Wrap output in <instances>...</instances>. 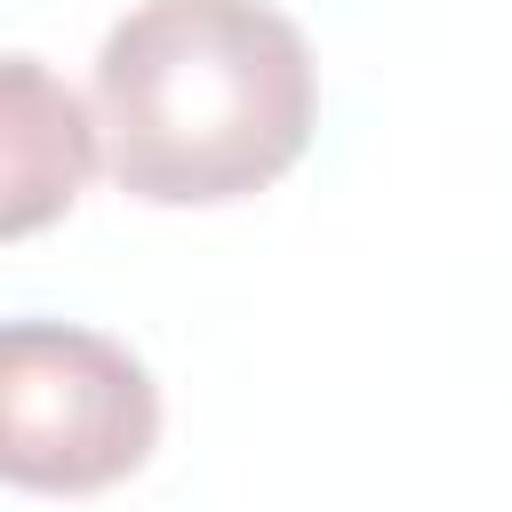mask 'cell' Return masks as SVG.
I'll return each mask as SVG.
<instances>
[{
    "instance_id": "2",
    "label": "cell",
    "mask_w": 512,
    "mask_h": 512,
    "mask_svg": "<svg viewBox=\"0 0 512 512\" xmlns=\"http://www.w3.org/2000/svg\"><path fill=\"white\" fill-rule=\"evenodd\" d=\"M160 440L144 360L72 320L0 328V472L40 496H96Z\"/></svg>"
},
{
    "instance_id": "1",
    "label": "cell",
    "mask_w": 512,
    "mask_h": 512,
    "mask_svg": "<svg viewBox=\"0 0 512 512\" xmlns=\"http://www.w3.org/2000/svg\"><path fill=\"white\" fill-rule=\"evenodd\" d=\"M312 112V48L272 0H144L96 48L104 168L152 208L264 192L304 160Z\"/></svg>"
},
{
    "instance_id": "3",
    "label": "cell",
    "mask_w": 512,
    "mask_h": 512,
    "mask_svg": "<svg viewBox=\"0 0 512 512\" xmlns=\"http://www.w3.org/2000/svg\"><path fill=\"white\" fill-rule=\"evenodd\" d=\"M0 120H8V232H40L56 208L80 200L88 168H96V136L80 96L56 88L40 72V56H8V88H0Z\"/></svg>"
}]
</instances>
